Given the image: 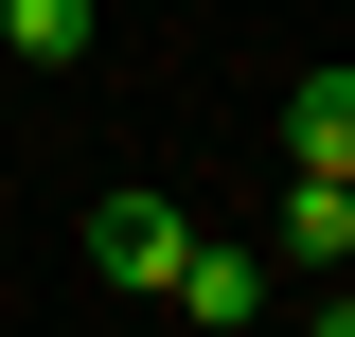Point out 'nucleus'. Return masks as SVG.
Returning a JSON list of instances; mask_svg holds the SVG:
<instances>
[{"label":"nucleus","instance_id":"nucleus-1","mask_svg":"<svg viewBox=\"0 0 355 337\" xmlns=\"http://www.w3.org/2000/svg\"><path fill=\"white\" fill-rule=\"evenodd\" d=\"M178 249H196V213H178V196H107V213H89V266H107L125 302H160Z\"/></svg>","mask_w":355,"mask_h":337},{"label":"nucleus","instance_id":"nucleus-3","mask_svg":"<svg viewBox=\"0 0 355 337\" xmlns=\"http://www.w3.org/2000/svg\"><path fill=\"white\" fill-rule=\"evenodd\" d=\"M266 266H355V178H284V231Z\"/></svg>","mask_w":355,"mask_h":337},{"label":"nucleus","instance_id":"nucleus-4","mask_svg":"<svg viewBox=\"0 0 355 337\" xmlns=\"http://www.w3.org/2000/svg\"><path fill=\"white\" fill-rule=\"evenodd\" d=\"M160 302H178V320H266V249H214V231H196Z\"/></svg>","mask_w":355,"mask_h":337},{"label":"nucleus","instance_id":"nucleus-2","mask_svg":"<svg viewBox=\"0 0 355 337\" xmlns=\"http://www.w3.org/2000/svg\"><path fill=\"white\" fill-rule=\"evenodd\" d=\"M284 178H355V71H302V89H284Z\"/></svg>","mask_w":355,"mask_h":337}]
</instances>
